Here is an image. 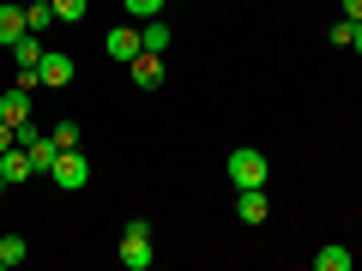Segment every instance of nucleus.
<instances>
[{
	"instance_id": "obj_13",
	"label": "nucleus",
	"mask_w": 362,
	"mask_h": 271,
	"mask_svg": "<svg viewBox=\"0 0 362 271\" xmlns=\"http://www.w3.org/2000/svg\"><path fill=\"white\" fill-rule=\"evenodd\" d=\"M356 265V253H344V247H320L314 253V271H350Z\"/></svg>"
},
{
	"instance_id": "obj_10",
	"label": "nucleus",
	"mask_w": 362,
	"mask_h": 271,
	"mask_svg": "<svg viewBox=\"0 0 362 271\" xmlns=\"http://www.w3.org/2000/svg\"><path fill=\"white\" fill-rule=\"evenodd\" d=\"M42 85H73V54H42Z\"/></svg>"
},
{
	"instance_id": "obj_7",
	"label": "nucleus",
	"mask_w": 362,
	"mask_h": 271,
	"mask_svg": "<svg viewBox=\"0 0 362 271\" xmlns=\"http://www.w3.org/2000/svg\"><path fill=\"white\" fill-rule=\"evenodd\" d=\"M103 49L115 54V61H133L145 42H139V30H133V25H121V30H109V37H103Z\"/></svg>"
},
{
	"instance_id": "obj_22",
	"label": "nucleus",
	"mask_w": 362,
	"mask_h": 271,
	"mask_svg": "<svg viewBox=\"0 0 362 271\" xmlns=\"http://www.w3.org/2000/svg\"><path fill=\"white\" fill-rule=\"evenodd\" d=\"M350 49H356V54H362V18H356V42H350Z\"/></svg>"
},
{
	"instance_id": "obj_1",
	"label": "nucleus",
	"mask_w": 362,
	"mask_h": 271,
	"mask_svg": "<svg viewBox=\"0 0 362 271\" xmlns=\"http://www.w3.org/2000/svg\"><path fill=\"white\" fill-rule=\"evenodd\" d=\"M151 223H145V217H133L127 223V229H121V265H127V271H151Z\"/></svg>"
},
{
	"instance_id": "obj_12",
	"label": "nucleus",
	"mask_w": 362,
	"mask_h": 271,
	"mask_svg": "<svg viewBox=\"0 0 362 271\" xmlns=\"http://www.w3.org/2000/svg\"><path fill=\"white\" fill-rule=\"evenodd\" d=\"M25 151H30V163H37V175H49V169H54V157H61V145H54V139H42V133H37V139H30Z\"/></svg>"
},
{
	"instance_id": "obj_20",
	"label": "nucleus",
	"mask_w": 362,
	"mask_h": 271,
	"mask_svg": "<svg viewBox=\"0 0 362 271\" xmlns=\"http://www.w3.org/2000/svg\"><path fill=\"white\" fill-rule=\"evenodd\" d=\"M13 145H18L13 139V121H0V151H13Z\"/></svg>"
},
{
	"instance_id": "obj_18",
	"label": "nucleus",
	"mask_w": 362,
	"mask_h": 271,
	"mask_svg": "<svg viewBox=\"0 0 362 271\" xmlns=\"http://www.w3.org/2000/svg\"><path fill=\"white\" fill-rule=\"evenodd\" d=\"M121 6H127V13L139 18V25H145V18H157V13H163V0H121Z\"/></svg>"
},
{
	"instance_id": "obj_14",
	"label": "nucleus",
	"mask_w": 362,
	"mask_h": 271,
	"mask_svg": "<svg viewBox=\"0 0 362 271\" xmlns=\"http://www.w3.org/2000/svg\"><path fill=\"white\" fill-rule=\"evenodd\" d=\"M25 25L37 30V37H42V30L54 25V0H30V6H25Z\"/></svg>"
},
{
	"instance_id": "obj_9",
	"label": "nucleus",
	"mask_w": 362,
	"mask_h": 271,
	"mask_svg": "<svg viewBox=\"0 0 362 271\" xmlns=\"http://www.w3.org/2000/svg\"><path fill=\"white\" fill-rule=\"evenodd\" d=\"M0 121H13V127H18V121H30V90L25 85H13L6 97H0Z\"/></svg>"
},
{
	"instance_id": "obj_8",
	"label": "nucleus",
	"mask_w": 362,
	"mask_h": 271,
	"mask_svg": "<svg viewBox=\"0 0 362 271\" xmlns=\"http://www.w3.org/2000/svg\"><path fill=\"white\" fill-rule=\"evenodd\" d=\"M0 169H6V181H13V187H18V181H30V175H37V163H30V151H25V145H13V151H0Z\"/></svg>"
},
{
	"instance_id": "obj_21",
	"label": "nucleus",
	"mask_w": 362,
	"mask_h": 271,
	"mask_svg": "<svg viewBox=\"0 0 362 271\" xmlns=\"http://www.w3.org/2000/svg\"><path fill=\"white\" fill-rule=\"evenodd\" d=\"M338 13H344V18H362V0H338Z\"/></svg>"
},
{
	"instance_id": "obj_17",
	"label": "nucleus",
	"mask_w": 362,
	"mask_h": 271,
	"mask_svg": "<svg viewBox=\"0 0 362 271\" xmlns=\"http://www.w3.org/2000/svg\"><path fill=\"white\" fill-rule=\"evenodd\" d=\"M326 37H332L338 49H350V42H356V18H332V30H326Z\"/></svg>"
},
{
	"instance_id": "obj_23",
	"label": "nucleus",
	"mask_w": 362,
	"mask_h": 271,
	"mask_svg": "<svg viewBox=\"0 0 362 271\" xmlns=\"http://www.w3.org/2000/svg\"><path fill=\"white\" fill-rule=\"evenodd\" d=\"M6 187H13V181H6V169H0V193H6Z\"/></svg>"
},
{
	"instance_id": "obj_15",
	"label": "nucleus",
	"mask_w": 362,
	"mask_h": 271,
	"mask_svg": "<svg viewBox=\"0 0 362 271\" xmlns=\"http://www.w3.org/2000/svg\"><path fill=\"white\" fill-rule=\"evenodd\" d=\"M30 247H25V235H0V265H18Z\"/></svg>"
},
{
	"instance_id": "obj_16",
	"label": "nucleus",
	"mask_w": 362,
	"mask_h": 271,
	"mask_svg": "<svg viewBox=\"0 0 362 271\" xmlns=\"http://www.w3.org/2000/svg\"><path fill=\"white\" fill-rule=\"evenodd\" d=\"M54 18L61 25H85V0H54Z\"/></svg>"
},
{
	"instance_id": "obj_5",
	"label": "nucleus",
	"mask_w": 362,
	"mask_h": 271,
	"mask_svg": "<svg viewBox=\"0 0 362 271\" xmlns=\"http://www.w3.org/2000/svg\"><path fill=\"white\" fill-rule=\"evenodd\" d=\"M127 66H133V85H139V90H157V85H163V54H145V49H139Z\"/></svg>"
},
{
	"instance_id": "obj_6",
	"label": "nucleus",
	"mask_w": 362,
	"mask_h": 271,
	"mask_svg": "<svg viewBox=\"0 0 362 271\" xmlns=\"http://www.w3.org/2000/svg\"><path fill=\"white\" fill-rule=\"evenodd\" d=\"M25 6H18V0H0V49H13L18 37H25Z\"/></svg>"
},
{
	"instance_id": "obj_19",
	"label": "nucleus",
	"mask_w": 362,
	"mask_h": 271,
	"mask_svg": "<svg viewBox=\"0 0 362 271\" xmlns=\"http://www.w3.org/2000/svg\"><path fill=\"white\" fill-rule=\"evenodd\" d=\"M49 139H54V145H61V151H73V145H78V121H61V127H54V133H49Z\"/></svg>"
},
{
	"instance_id": "obj_2",
	"label": "nucleus",
	"mask_w": 362,
	"mask_h": 271,
	"mask_svg": "<svg viewBox=\"0 0 362 271\" xmlns=\"http://www.w3.org/2000/svg\"><path fill=\"white\" fill-rule=\"evenodd\" d=\"M272 163L254 151V145H242V151H230V187H266Z\"/></svg>"
},
{
	"instance_id": "obj_3",
	"label": "nucleus",
	"mask_w": 362,
	"mask_h": 271,
	"mask_svg": "<svg viewBox=\"0 0 362 271\" xmlns=\"http://www.w3.org/2000/svg\"><path fill=\"white\" fill-rule=\"evenodd\" d=\"M49 181L61 187V193H78V187L90 181V163H85V151H78V145H73V151H61V157H54V169H49Z\"/></svg>"
},
{
	"instance_id": "obj_4",
	"label": "nucleus",
	"mask_w": 362,
	"mask_h": 271,
	"mask_svg": "<svg viewBox=\"0 0 362 271\" xmlns=\"http://www.w3.org/2000/svg\"><path fill=\"white\" fill-rule=\"evenodd\" d=\"M235 217H242V223H266L272 217L266 187H235Z\"/></svg>"
},
{
	"instance_id": "obj_11",
	"label": "nucleus",
	"mask_w": 362,
	"mask_h": 271,
	"mask_svg": "<svg viewBox=\"0 0 362 271\" xmlns=\"http://www.w3.org/2000/svg\"><path fill=\"white\" fill-rule=\"evenodd\" d=\"M139 42H145V54H169V25H163V18H145Z\"/></svg>"
}]
</instances>
